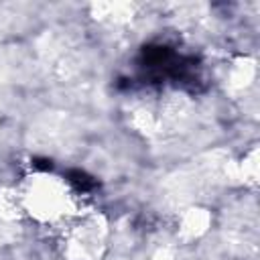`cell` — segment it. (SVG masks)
Instances as JSON below:
<instances>
[{"label":"cell","mask_w":260,"mask_h":260,"mask_svg":"<svg viewBox=\"0 0 260 260\" xmlns=\"http://www.w3.org/2000/svg\"><path fill=\"white\" fill-rule=\"evenodd\" d=\"M65 179L71 183V187H75V189L81 191V193H91V191L98 189V181H95L91 175H87L85 171H81V169H71V171H67Z\"/></svg>","instance_id":"cell-1"},{"label":"cell","mask_w":260,"mask_h":260,"mask_svg":"<svg viewBox=\"0 0 260 260\" xmlns=\"http://www.w3.org/2000/svg\"><path fill=\"white\" fill-rule=\"evenodd\" d=\"M53 165L49 158H32V169H39V171H49Z\"/></svg>","instance_id":"cell-2"}]
</instances>
